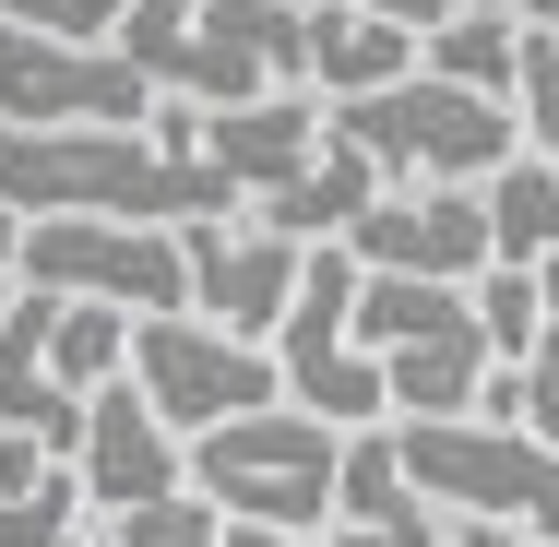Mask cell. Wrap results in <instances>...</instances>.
I'll return each instance as SVG.
<instances>
[{
	"mask_svg": "<svg viewBox=\"0 0 559 547\" xmlns=\"http://www.w3.org/2000/svg\"><path fill=\"white\" fill-rule=\"evenodd\" d=\"M60 547H96V536H60Z\"/></svg>",
	"mask_w": 559,
	"mask_h": 547,
	"instance_id": "obj_28",
	"label": "cell"
},
{
	"mask_svg": "<svg viewBox=\"0 0 559 547\" xmlns=\"http://www.w3.org/2000/svg\"><path fill=\"white\" fill-rule=\"evenodd\" d=\"M393 464H405V488L441 524H512V536L559 547V452L536 429H488V417L393 429Z\"/></svg>",
	"mask_w": 559,
	"mask_h": 547,
	"instance_id": "obj_3",
	"label": "cell"
},
{
	"mask_svg": "<svg viewBox=\"0 0 559 547\" xmlns=\"http://www.w3.org/2000/svg\"><path fill=\"white\" fill-rule=\"evenodd\" d=\"M369 203H381L369 155H345V143H322V155H310V167H298V179H286L274 203H250V226H262V238H286V250H334L345 226L369 215Z\"/></svg>",
	"mask_w": 559,
	"mask_h": 547,
	"instance_id": "obj_13",
	"label": "cell"
},
{
	"mask_svg": "<svg viewBox=\"0 0 559 547\" xmlns=\"http://www.w3.org/2000/svg\"><path fill=\"white\" fill-rule=\"evenodd\" d=\"M452 547H536V536H512V524H452Z\"/></svg>",
	"mask_w": 559,
	"mask_h": 547,
	"instance_id": "obj_22",
	"label": "cell"
},
{
	"mask_svg": "<svg viewBox=\"0 0 559 547\" xmlns=\"http://www.w3.org/2000/svg\"><path fill=\"white\" fill-rule=\"evenodd\" d=\"M548 36H559V24H548Z\"/></svg>",
	"mask_w": 559,
	"mask_h": 547,
	"instance_id": "obj_29",
	"label": "cell"
},
{
	"mask_svg": "<svg viewBox=\"0 0 559 547\" xmlns=\"http://www.w3.org/2000/svg\"><path fill=\"white\" fill-rule=\"evenodd\" d=\"M334 464L345 440L298 405H262V417H226L179 452L191 500H215V524H262V536H322L334 524Z\"/></svg>",
	"mask_w": 559,
	"mask_h": 547,
	"instance_id": "obj_2",
	"label": "cell"
},
{
	"mask_svg": "<svg viewBox=\"0 0 559 547\" xmlns=\"http://www.w3.org/2000/svg\"><path fill=\"white\" fill-rule=\"evenodd\" d=\"M72 488H84V512H143V500H179L191 476H179V440L143 417V393L108 381V393H84V452H72Z\"/></svg>",
	"mask_w": 559,
	"mask_h": 547,
	"instance_id": "obj_10",
	"label": "cell"
},
{
	"mask_svg": "<svg viewBox=\"0 0 559 547\" xmlns=\"http://www.w3.org/2000/svg\"><path fill=\"white\" fill-rule=\"evenodd\" d=\"M155 96L119 48H60L0 24V131H143Z\"/></svg>",
	"mask_w": 559,
	"mask_h": 547,
	"instance_id": "obj_6",
	"label": "cell"
},
{
	"mask_svg": "<svg viewBox=\"0 0 559 547\" xmlns=\"http://www.w3.org/2000/svg\"><path fill=\"white\" fill-rule=\"evenodd\" d=\"M322 143L369 155L381 191H488V179L524 155L512 108L452 96V84H429V72H405V84H381V96H357V108H322Z\"/></svg>",
	"mask_w": 559,
	"mask_h": 547,
	"instance_id": "obj_1",
	"label": "cell"
},
{
	"mask_svg": "<svg viewBox=\"0 0 559 547\" xmlns=\"http://www.w3.org/2000/svg\"><path fill=\"white\" fill-rule=\"evenodd\" d=\"M536 310H548V322H559V262H536Z\"/></svg>",
	"mask_w": 559,
	"mask_h": 547,
	"instance_id": "obj_24",
	"label": "cell"
},
{
	"mask_svg": "<svg viewBox=\"0 0 559 547\" xmlns=\"http://www.w3.org/2000/svg\"><path fill=\"white\" fill-rule=\"evenodd\" d=\"M464 310H476V345H488V369H512L524 345H536V274H512V262H488L476 286H464Z\"/></svg>",
	"mask_w": 559,
	"mask_h": 547,
	"instance_id": "obj_17",
	"label": "cell"
},
{
	"mask_svg": "<svg viewBox=\"0 0 559 547\" xmlns=\"http://www.w3.org/2000/svg\"><path fill=\"white\" fill-rule=\"evenodd\" d=\"M357 274H405V286H476L488 274V215L476 191H381L369 215L334 238Z\"/></svg>",
	"mask_w": 559,
	"mask_h": 547,
	"instance_id": "obj_9",
	"label": "cell"
},
{
	"mask_svg": "<svg viewBox=\"0 0 559 547\" xmlns=\"http://www.w3.org/2000/svg\"><path fill=\"white\" fill-rule=\"evenodd\" d=\"M548 167H559V155H548Z\"/></svg>",
	"mask_w": 559,
	"mask_h": 547,
	"instance_id": "obj_30",
	"label": "cell"
},
{
	"mask_svg": "<svg viewBox=\"0 0 559 547\" xmlns=\"http://www.w3.org/2000/svg\"><path fill=\"white\" fill-rule=\"evenodd\" d=\"M298 262H310V250L262 238L250 215H226V226H179V274H191V322L238 333V345H274V322L298 310Z\"/></svg>",
	"mask_w": 559,
	"mask_h": 547,
	"instance_id": "obj_8",
	"label": "cell"
},
{
	"mask_svg": "<svg viewBox=\"0 0 559 547\" xmlns=\"http://www.w3.org/2000/svg\"><path fill=\"white\" fill-rule=\"evenodd\" d=\"M476 215H488V262H512V274L559 262V167L548 155H512V167L476 191Z\"/></svg>",
	"mask_w": 559,
	"mask_h": 547,
	"instance_id": "obj_14",
	"label": "cell"
},
{
	"mask_svg": "<svg viewBox=\"0 0 559 547\" xmlns=\"http://www.w3.org/2000/svg\"><path fill=\"white\" fill-rule=\"evenodd\" d=\"M405 72H417V36H405V24H369V12H345V0L310 12V108H357V96H381V84H405Z\"/></svg>",
	"mask_w": 559,
	"mask_h": 547,
	"instance_id": "obj_12",
	"label": "cell"
},
{
	"mask_svg": "<svg viewBox=\"0 0 559 547\" xmlns=\"http://www.w3.org/2000/svg\"><path fill=\"white\" fill-rule=\"evenodd\" d=\"M96 547H226V524H215V500H191V488H179V500H143V512H119Z\"/></svg>",
	"mask_w": 559,
	"mask_h": 547,
	"instance_id": "obj_19",
	"label": "cell"
},
{
	"mask_svg": "<svg viewBox=\"0 0 559 547\" xmlns=\"http://www.w3.org/2000/svg\"><path fill=\"white\" fill-rule=\"evenodd\" d=\"M536 440H548V452H559V417H536Z\"/></svg>",
	"mask_w": 559,
	"mask_h": 547,
	"instance_id": "obj_27",
	"label": "cell"
},
{
	"mask_svg": "<svg viewBox=\"0 0 559 547\" xmlns=\"http://www.w3.org/2000/svg\"><path fill=\"white\" fill-rule=\"evenodd\" d=\"M226 547H322V536H262V524H226Z\"/></svg>",
	"mask_w": 559,
	"mask_h": 547,
	"instance_id": "obj_23",
	"label": "cell"
},
{
	"mask_svg": "<svg viewBox=\"0 0 559 547\" xmlns=\"http://www.w3.org/2000/svg\"><path fill=\"white\" fill-rule=\"evenodd\" d=\"M12 286H24V298H84V310H119V322L191 310L179 238H167V226H96V215L24 226V238H12Z\"/></svg>",
	"mask_w": 559,
	"mask_h": 547,
	"instance_id": "obj_4",
	"label": "cell"
},
{
	"mask_svg": "<svg viewBox=\"0 0 559 547\" xmlns=\"http://www.w3.org/2000/svg\"><path fill=\"white\" fill-rule=\"evenodd\" d=\"M143 131H155L167 155L215 167L238 203H274V191L322 155V108H310V96H250V108H155Z\"/></svg>",
	"mask_w": 559,
	"mask_h": 547,
	"instance_id": "obj_7",
	"label": "cell"
},
{
	"mask_svg": "<svg viewBox=\"0 0 559 547\" xmlns=\"http://www.w3.org/2000/svg\"><path fill=\"white\" fill-rule=\"evenodd\" d=\"M512 60H524V36L488 24V12H441V24L417 36V72L452 84V96H488V108H512Z\"/></svg>",
	"mask_w": 559,
	"mask_h": 547,
	"instance_id": "obj_15",
	"label": "cell"
},
{
	"mask_svg": "<svg viewBox=\"0 0 559 547\" xmlns=\"http://www.w3.org/2000/svg\"><path fill=\"white\" fill-rule=\"evenodd\" d=\"M512 131H524V155H559V36H524V60H512Z\"/></svg>",
	"mask_w": 559,
	"mask_h": 547,
	"instance_id": "obj_18",
	"label": "cell"
},
{
	"mask_svg": "<svg viewBox=\"0 0 559 547\" xmlns=\"http://www.w3.org/2000/svg\"><path fill=\"white\" fill-rule=\"evenodd\" d=\"M262 12H322V0H262Z\"/></svg>",
	"mask_w": 559,
	"mask_h": 547,
	"instance_id": "obj_26",
	"label": "cell"
},
{
	"mask_svg": "<svg viewBox=\"0 0 559 547\" xmlns=\"http://www.w3.org/2000/svg\"><path fill=\"white\" fill-rule=\"evenodd\" d=\"M119 381L143 393V417L179 440V452H191L203 429H226V417L286 405V393H274V357H262V345H238V333H215V322H191V310L131 322V369H119Z\"/></svg>",
	"mask_w": 559,
	"mask_h": 547,
	"instance_id": "obj_5",
	"label": "cell"
},
{
	"mask_svg": "<svg viewBox=\"0 0 559 547\" xmlns=\"http://www.w3.org/2000/svg\"><path fill=\"white\" fill-rule=\"evenodd\" d=\"M452 12H488V24H512V36H548L559 0H452Z\"/></svg>",
	"mask_w": 559,
	"mask_h": 547,
	"instance_id": "obj_20",
	"label": "cell"
},
{
	"mask_svg": "<svg viewBox=\"0 0 559 547\" xmlns=\"http://www.w3.org/2000/svg\"><path fill=\"white\" fill-rule=\"evenodd\" d=\"M119 369H131V322L119 310H84V298H48V381L84 405V393H108Z\"/></svg>",
	"mask_w": 559,
	"mask_h": 547,
	"instance_id": "obj_16",
	"label": "cell"
},
{
	"mask_svg": "<svg viewBox=\"0 0 559 547\" xmlns=\"http://www.w3.org/2000/svg\"><path fill=\"white\" fill-rule=\"evenodd\" d=\"M12 238H24V215H0V286H12Z\"/></svg>",
	"mask_w": 559,
	"mask_h": 547,
	"instance_id": "obj_25",
	"label": "cell"
},
{
	"mask_svg": "<svg viewBox=\"0 0 559 547\" xmlns=\"http://www.w3.org/2000/svg\"><path fill=\"white\" fill-rule=\"evenodd\" d=\"M345 12H369V24H405V36H429L452 0H345Z\"/></svg>",
	"mask_w": 559,
	"mask_h": 547,
	"instance_id": "obj_21",
	"label": "cell"
},
{
	"mask_svg": "<svg viewBox=\"0 0 559 547\" xmlns=\"http://www.w3.org/2000/svg\"><path fill=\"white\" fill-rule=\"evenodd\" d=\"M322 547H452V524L405 488V464H393V429H357L334 464V524Z\"/></svg>",
	"mask_w": 559,
	"mask_h": 547,
	"instance_id": "obj_11",
	"label": "cell"
}]
</instances>
